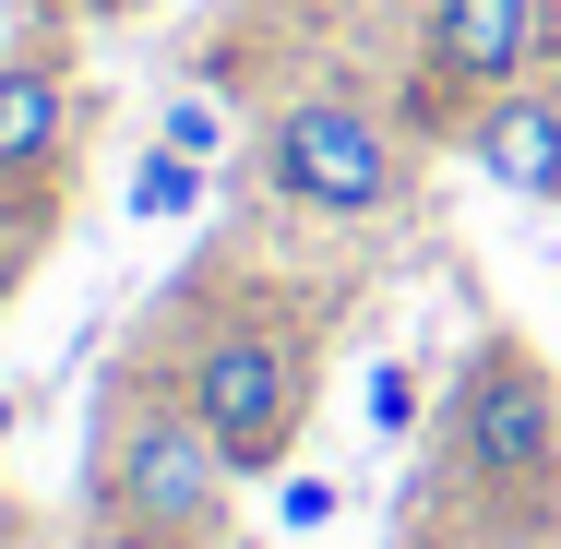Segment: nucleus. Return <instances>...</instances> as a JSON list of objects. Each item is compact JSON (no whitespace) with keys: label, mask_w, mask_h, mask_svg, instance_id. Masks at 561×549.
Instances as JSON below:
<instances>
[{"label":"nucleus","mask_w":561,"mask_h":549,"mask_svg":"<svg viewBox=\"0 0 561 549\" xmlns=\"http://www.w3.org/2000/svg\"><path fill=\"white\" fill-rule=\"evenodd\" d=\"M227 490H239V466L216 454V431L192 419V394L168 370L108 394V419H96V514H108L119 549H216Z\"/></svg>","instance_id":"nucleus-1"},{"label":"nucleus","mask_w":561,"mask_h":549,"mask_svg":"<svg viewBox=\"0 0 561 549\" xmlns=\"http://www.w3.org/2000/svg\"><path fill=\"white\" fill-rule=\"evenodd\" d=\"M443 490L514 526H561V382L526 334H478L443 394Z\"/></svg>","instance_id":"nucleus-2"},{"label":"nucleus","mask_w":561,"mask_h":549,"mask_svg":"<svg viewBox=\"0 0 561 549\" xmlns=\"http://www.w3.org/2000/svg\"><path fill=\"white\" fill-rule=\"evenodd\" d=\"M311 382H323V346L275 299H227V311H204V323L180 334V394H192V419L216 431V454L239 478H275L299 454Z\"/></svg>","instance_id":"nucleus-3"},{"label":"nucleus","mask_w":561,"mask_h":549,"mask_svg":"<svg viewBox=\"0 0 561 549\" xmlns=\"http://www.w3.org/2000/svg\"><path fill=\"white\" fill-rule=\"evenodd\" d=\"M251 168H263V192H275L287 216H323V227H358V216H382V204L407 192V144H394V119L370 108V96H346V84L287 96V108L263 119Z\"/></svg>","instance_id":"nucleus-4"},{"label":"nucleus","mask_w":561,"mask_h":549,"mask_svg":"<svg viewBox=\"0 0 561 549\" xmlns=\"http://www.w3.org/2000/svg\"><path fill=\"white\" fill-rule=\"evenodd\" d=\"M550 48V0H431L419 12V84L431 108H490Z\"/></svg>","instance_id":"nucleus-5"},{"label":"nucleus","mask_w":561,"mask_h":549,"mask_svg":"<svg viewBox=\"0 0 561 549\" xmlns=\"http://www.w3.org/2000/svg\"><path fill=\"white\" fill-rule=\"evenodd\" d=\"M72 131H84V84H72V60L12 48V60H0V192L60 180V168H72Z\"/></svg>","instance_id":"nucleus-6"},{"label":"nucleus","mask_w":561,"mask_h":549,"mask_svg":"<svg viewBox=\"0 0 561 549\" xmlns=\"http://www.w3.org/2000/svg\"><path fill=\"white\" fill-rule=\"evenodd\" d=\"M466 168L514 204H561V84H502L490 108H466Z\"/></svg>","instance_id":"nucleus-7"},{"label":"nucleus","mask_w":561,"mask_h":549,"mask_svg":"<svg viewBox=\"0 0 561 549\" xmlns=\"http://www.w3.org/2000/svg\"><path fill=\"white\" fill-rule=\"evenodd\" d=\"M419 549H550V526H514V514H478V502H454L419 526Z\"/></svg>","instance_id":"nucleus-8"},{"label":"nucleus","mask_w":561,"mask_h":549,"mask_svg":"<svg viewBox=\"0 0 561 549\" xmlns=\"http://www.w3.org/2000/svg\"><path fill=\"white\" fill-rule=\"evenodd\" d=\"M0 549H24V502L12 490H0Z\"/></svg>","instance_id":"nucleus-9"},{"label":"nucleus","mask_w":561,"mask_h":549,"mask_svg":"<svg viewBox=\"0 0 561 549\" xmlns=\"http://www.w3.org/2000/svg\"><path fill=\"white\" fill-rule=\"evenodd\" d=\"M0 431H12V407H0Z\"/></svg>","instance_id":"nucleus-10"}]
</instances>
